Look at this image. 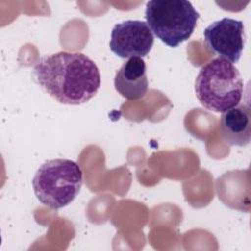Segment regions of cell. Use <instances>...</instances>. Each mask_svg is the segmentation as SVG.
Masks as SVG:
<instances>
[{
  "label": "cell",
  "mask_w": 251,
  "mask_h": 251,
  "mask_svg": "<svg viewBox=\"0 0 251 251\" xmlns=\"http://www.w3.org/2000/svg\"><path fill=\"white\" fill-rule=\"evenodd\" d=\"M33 74L51 97L68 105L89 101L101 84L98 67L82 53L61 51L42 57L35 64Z\"/></svg>",
  "instance_id": "cell-1"
},
{
  "label": "cell",
  "mask_w": 251,
  "mask_h": 251,
  "mask_svg": "<svg viewBox=\"0 0 251 251\" xmlns=\"http://www.w3.org/2000/svg\"><path fill=\"white\" fill-rule=\"evenodd\" d=\"M242 76L235 66L223 58L204 65L195 79V93L208 110L224 113L237 106L243 95Z\"/></svg>",
  "instance_id": "cell-2"
},
{
  "label": "cell",
  "mask_w": 251,
  "mask_h": 251,
  "mask_svg": "<svg viewBox=\"0 0 251 251\" xmlns=\"http://www.w3.org/2000/svg\"><path fill=\"white\" fill-rule=\"evenodd\" d=\"M82 171L69 159L44 162L36 171L32 186L37 199L51 209H61L72 203L82 186Z\"/></svg>",
  "instance_id": "cell-3"
},
{
  "label": "cell",
  "mask_w": 251,
  "mask_h": 251,
  "mask_svg": "<svg viewBox=\"0 0 251 251\" xmlns=\"http://www.w3.org/2000/svg\"><path fill=\"white\" fill-rule=\"evenodd\" d=\"M199 16L186 0H151L145 10L147 25L170 47H177L191 36Z\"/></svg>",
  "instance_id": "cell-4"
},
{
  "label": "cell",
  "mask_w": 251,
  "mask_h": 251,
  "mask_svg": "<svg viewBox=\"0 0 251 251\" xmlns=\"http://www.w3.org/2000/svg\"><path fill=\"white\" fill-rule=\"evenodd\" d=\"M154 44V36L145 22L127 20L117 24L111 33L110 49L121 58L145 57Z\"/></svg>",
  "instance_id": "cell-5"
},
{
  "label": "cell",
  "mask_w": 251,
  "mask_h": 251,
  "mask_svg": "<svg viewBox=\"0 0 251 251\" xmlns=\"http://www.w3.org/2000/svg\"><path fill=\"white\" fill-rule=\"evenodd\" d=\"M204 39L207 46L220 58L237 63L245 44L244 25L238 20L223 18L205 28Z\"/></svg>",
  "instance_id": "cell-6"
},
{
  "label": "cell",
  "mask_w": 251,
  "mask_h": 251,
  "mask_svg": "<svg viewBox=\"0 0 251 251\" xmlns=\"http://www.w3.org/2000/svg\"><path fill=\"white\" fill-rule=\"evenodd\" d=\"M115 88L126 99L137 100L148 90L146 65L142 58L128 59L115 75Z\"/></svg>",
  "instance_id": "cell-7"
},
{
  "label": "cell",
  "mask_w": 251,
  "mask_h": 251,
  "mask_svg": "<svg viewBox=\"0 0 251 251\" xmlns=\"http://www.w3.org/2000/svg\"><path fill=\"white\" fill-rule=\"evenodd\" d=\"M223 139L231 146H246L251 138L250 106L238 104L223 113L220 120Z\"/></svg>",
  "instance_id": "cell-8"
}]
</instances>
